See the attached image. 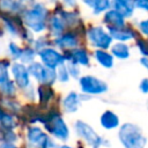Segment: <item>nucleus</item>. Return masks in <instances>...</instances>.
<instances>
[{
    "label": "nucleus",
    "mask_w": 148,
    "mask_h": 148,
    "mask_svg": "<svg viewBox=\"0 0 148 148\" xmlns=\"http://www.w3.org/2000/svg\"><path fill=\"white\" fill-rule=\"evenodd\" d=\"M52 92L53 91H52V89H51L50 86L40 84L38 87V89H37V95L39 97V102L40 103H47L52 98V96H53Z\"/></svg>",
    "instance_id": "b1692460"
},
{
    "label": "nucleus",
    "mask_w": 148,
    "mask_h": 148,
    "mask_svg": "<svg viewBox=\"0 0 148 148\" xmlns=\"http://www.w3.org/2000/svg\"><path fill=\"white\" fill-rule=\"evenodd\" d=\"M23 5H21L17 0H0V8L8 13H17L23 9Z\"/></svg>",
    "instance_id": "5701e85b"
},
{
    "label": "nucleus",
    "mask_w": 148,
    "mask_h": 148,
    "mask_svg": "<svg viewBox=\"0 0 148 148\" xmlns=\"http://www.w3.org/2000/svg\"><path fill=\"white\" fill-rule=\"evenodd\" d=\"M83 2L91 8L95 15L108 12L111 6V0H83Z\"/></svg>",
    "instance_id": "6ab92c4d"
},
{
    "label": "nucleus",
    "mask_w": 148,
    "mask_h": 148,
    "mask_svg": "<svg viewBox=\"0 0 148 148\" xmlns=\"http://www.w3.org/2000/svg\"><path fill=\"white\" fill-rule=\"evenodd\" d=\"M104 22L108 24V28H123L125 27V17L114 9H109L105 12Z\"/></svg>",
    "instance_id": "dca6fc26"
},
{
    "label": "nucleus",
    "mask_w": 148,
    "mask_h": 148,
    "mask_svg": "<svg viewBox=\"0 0 148 148\" xmlns=\"http://www.w3.org/2000/svg\"><path fill=\"white\" fill-rule=\"evenodd\" d=\"M2 139H3V142L15 143L17 140V135L13 130H2Z\"/></svg>",
    "instance_id": "2f4dec72"
},
{
    "label": "nucleus",
    "mask_w": 148,
    "mask_h": 148,
    "mask_svg": "<svg viewBox=\"0 0 148 148\" xmlns=\"http://www.w3.org/2000/svg\"><path fill=\"white\" fill-rule=\"evenodd\" d=\"M50 140V135L42 127L32 125L27 128L25 148H46Z\"/></svg>",
    "instance_id": "0eeeda50"
},
{
    "label": "nucleus",
    "mask_w": 148,
    "mask_h": 148,
    "mask_svg": "<svg viewBox=\"0 0 148 148\" xmlns=\"http://www.w3.org/2000/svg\"><path fill=\"white\" fill-rule=\"evenodd\" d=\"M147 109H148V101H147Z\"/></svg>",
    "instance_id": "c03bdc74"
},
{
    "label": "nucleus",
    "mask_w": 148,
    "mask_h": 148,
    "mask_svg": "<svg viewBox=\"0 0 148 148\" xmlns=\"http://www.w3.org/2000/svg\"><path fill=\"white\" fill-rule=\"evenodd\" d=\"M50 1H56V0H50Z\"/></svg>",
    "instance_id": "a18cd8bd"
},
{
    "label": "nucleus",
    "mask_w": 148,
    "mask_h": 148,
    "mask_svg": "<svg viewBox=\"0 0 148 148\" xmlns=\"http://www.w3.org/2000/svg\"><path fill=\"white\" fill-rule=\"evenodd\" d=\"M81 102H82V98L80 94H77L76 91H69L62 98L61 105L66 113H74L79 110Z\"/></svg>",
    "instance_id": "9b49d317"
},
{
    "label": "nucleus",
    "mask_w": 148,
    "mask_h": 148,
    "mask_svg": "<svg viewBox=\"0 0 148 148\" xmlns=\"http://www.w3.org/2000/svg\"><path fill=\"white\" fill-rule=\"evenodd\" d=\"M67 71L69 73V76L74 77V79H80V74H81V71H80V66L73 61H68L67 65Z\"/></svg>",
    "instance_id": "7c9ffc66"
},
{
    "label": "nucleus",
    "mask_w": 148,
    "mask_h": 148,
    "mask_svg": "<svg viewBox=\"0 0 148 148\" xmlns=\"http://www.w3.org/2000/svg\"><path fill=\"white\" fill-rule=\"evenodd\" d=\"M65 59L68 60V61H73L77 65H81V66H88L89 65V56H88V52L82 49V47H76L72 51L71 56L66 57L65 56Z\"/></svg>",
    "instance_id": "f3484780"
},
{
    "label": "nucleus",
    "mask_w": 148,
    "mask_h": 148,
    "mask_svg": "<svg viewBox=\"0 0 148 148\" xmlns=\"http://www.w3.org/2000/svg\"><path fill=\"white\" fill-rule=\"evenodd\" d=\"M61 15H62L61 18H62V21H64L65 24H71V25H73V24L76 23V21H77V18H79L77 14L74 13V12H61Z\"/></svg>",
    "instance_id": "c756f323"
},
{
    "label": "nucleus",
    "mask_w": 148,
    "mask_h": 148,
    "mask_svg": "<svg viewBox=\"0 0 148 148\" xmlns=\"http://www.w3.org/2000/svg\"><path fill=\"white\" fill-rule=\"evenodd\" d=\"M108 32L110 34L112 39L118 40L119 43H124L126 40H131L135 34L130 28L123 27V28H108Z\"/></svg>",
    "instance_id": "2eb2a0df"
},
{
    "label": "nucleus",
    "mask_w": 148,
    "mask_h": 148,
    "mask_svg": "<svg viewBox=\"0 0 148 148\" xmlns=\"http://www.w3.org/2000/svg\"><path fill=\"white\" fill-rule=\"evenodd\" d=\"M0 148H18L16 143H8V142H2L0 143Z\"/></svg>",
    "instance_id": "ea45409f"
},
{
    "label": "nucleus",
    "mask_w": 148,
    "mask_h": 148,
    "mask_svg": "<svg viewBox=\"0 0 148 148\" xmlns=\"http://www.w3.org/2000/svg\"><path fill=\"white\" fill-rule=\"evenodd\" d=\"M9 62L6 60H1L0 61V87L3 86L5 83H7L8 81H10L9 77Z\"/></svg>",
    "instance_id": "a878e982"
},
{
    "label": "nucleus",
    "mask_w": 148,
    "mask_h": 148,
    "mask_svg": "<svg viewBox=\"0 0 148 148\" xmlns=\"http://www.w3.org/2000/svg\"><path fill=\"white\" fill-rule=\"evenodd\" d=\"M24 95H25V97L29 98L30 101H34L35 97H36V95H37V92L35 91V88H34L32 86H29L28 88L24 89Z\"/></svg>",
    "instance_id": "f704fd0d"
},
{
    "label": "nucleus",
    "mask_w": 148,
    "mask_h": 148,
    "mask_svg": "<svg viewBox=\"0 0 148 148\" xmlns=\"http://www.w3.org/2000/svg\"><path fill=\"white\" fill-rule=\"evenodd\" d=\"M38 56H39V59H40V62L50 68V69H57L58 67H60L61 65L65 64L66 59H65V56L62 53H60L58 50L53 49V47H45L43 50H40L38 52Z\"/></svg>",
    "instance_id": "1a4fd4ad"
},
{
    "label": "nucleus",
    "mask_w": 148,
    "mask_h": 148,
    "mask_svg": "<svg viewBox=\"0 0 148 148\" xmlns=\"http://www.w3.org/2000/svg\"><path fill=\"white\" fill-rule=\"evenodd\" d=\"M118 139L124 148H145L147 138L142 130L132 123H125L119 126Z\"/></svg>",
    "instance_id": "f03ea898"
},
{
    "label": "nucleus",
    "mask_w": 148,
    "mask_h": 148,
    "mask_svg": "<svg viewBox=\"0 0 148 148\" xmlns=\"http://www.w3.org/2000/svg\"><path fill=\"white\" fill-rule=\"evenodd\" d=\"M139 29L143 35H146L148 37V18L139 22Z\"/></svg>",
    "instance_id": "e433bc0d"
},
{
    "label": "nucleus",
    "mask_w": 148,
    "mask_h": 148,
    "mask_svg": "<svg viewBox=\"0 0 148 148\" xmlns=\"http://www.w3.org/2000/svg\"><path fill=\"white\" fill-rule=\"evenodd\" d=\"M94 57L96 61L104 68H112L113 67V57L111 53L106 52L105 50H96L94 52Z\"/></svg>",
    "instance_id": "aec40b11"
},
{
    "label": "nucleus",
    "mask_w": 148,
    "mask_h": 148,
    "mask_svg": "<svg viewBox=\"0 0 148 148\" xmlns=\"http://www.w3.org/2000/svg\"><path fill=\"white\" fill-rule=\"evenodd\" d=\"M62 3L66 6V7H75L76 6V0H62Z\"/></svg>",
    "instance_id": "58836bf2"
},
{
    "label": "nucleus",
    "mask_w": 148,
    "mask_h": 148,
    "mask_svg": "<svg viewBox=\"0 0 148 148\" xmlns=\"http://www.w3.org/2000/svg\"><path fill=\"white\" fill-rule=\"evenodd\" d=\"M47 8L42 2H36L29 9L23 12V22L28 30L32 32H43L46 29Z\"/></svg>",
    "instance_id": "7ed1b4c3"
},
{
    "label": "nucleus",
    "mask_w": 148,
    "mask_h": 148,
    "mask_svg": "<svg viewBox=\"0 0 148 148\" xmlns=\"http://www.w3.org/2000/svg\"><path fill=\"white\" fill-rule=\"evenodd\" d=\"M0 125L2 130H14L17 126V123L10 113L0 111Z\"/></svg>",
    "instance_id": "4be33fe9"
},
{
    "label": "nucleus",
    "mask_w": 148,
    "mask_h": 148,
    "mask_svg": "<svg viewBox=\"0 0 148 148\" xmlns=\"http://www.w3.org/2000/svg\"><path fill=\"white\" fill-rule=\"evenodd\" d=\"M99 124L104 130L111 131V130H116L120 126V120H119V117L117 116V113H114L111 110H105L99 117Z\"/></svg>",
    "instance_id": "f8f14e48"
},
{
    "label": "nucleus",
    "mask_w": 148,
    "mask_h": 148,
    "mask_svg": "<svg viewBox=\"0 0 148 148\" xmlns=\"http://www.w3.org/2000/svg\"><path fill=\"white\" fill-rule=\"evenodd\" d=\"M134 7L148 12V0H134Z\"/></svg>",
    "instance_id": "c9c22d12"
},
{
    "label": "nucleus",
    "mask_w": 148,
    "mask_h": 148,
    "mask_svg": "<svg viewBox=\"0 0 148 148\" xmlns=\"http://www.w3.org/2000/svg\"><path fill=\"white\" fill-rule=\"evenodd\" d=\"M10 72L14 79V83L20 89H25L29 86H31L30 82V74L28 71V67L22 62H14L10 66Z\"/></svg>",
    "instance_id": "9d476101"
},
{
    "label": "nucleus",
    "mask_w": 148,
    "mask_h": 148,
    "mask_svg": "<svg viewBox=\"0 0 148 148\" xmlns=\"http://www.w3.org/2000/svg\"><path fill=\"white\" fill-rule=\"evenodd\" d=\"M54 44L59 49H65V50L72 49V50H74V49L77 47L79 39H77L75 34H73V32H65V34H62L61 36H59V37H57L54 39Z\"/></svg>",
    "instance_id": "ddd939ff"
},
{
    "label": "nucleus",
    "mask_w": 148,
    "mask_h": 148,
    "mask_svg": "<svg viewBox=\"0 0 148 148\" xmlns=\"http://www.w3.org/2000/svg\"><path fill=\"white\" fill-rule=\"evenodd\" d=\"M3 21H5L6 29L9 31V34H10V35H13V36L18 35V29L16 28V25L14 24V22H13L12 20H9V18H5Z\"/></svg>",
    "instance_id": "473e14b6"
},
{
    "label": "nucleus",
    "mask_w": 148,
    "mask_h": 148,
    "mask_svg": "<svg viewBox=\"0 0 148 148\" xmlns=\"http://www.w3.org/2000/svg\"><path fill=\"white\" fill-rule=\"evenodd\" d=\"M79 86L83 95H102L105 94L109 89L105 81L94 76V75H83L79 79Z\"/></svg>",
    "instance_id": "39448f33"
},
{
    "label": "nucleus",
    "mask_w": 148,
    "mask_h": 148,
    "mask_svg": "<svg viewBox=\"0 0 148 148\" xmlns=\"http://www.w3.org/2000/svg\"><path fill=\"white\" fill-rule=\"evenodd\" d=\"M65 25L66 24L64 23L62 18L60 16H58V15H53L49 20V29H50V32L56 38L59 37V36H61L64 34Z\"/></svg>",
    "instance_id": "a211bd4d"
},
{
    "label": "nucleus",
    "mask_w": 148,
    "mask_h": 148,
    "mask_svg": "<svg viewBox=\"0 0 148 148\" xmlns=\"http://www.w3.org/2000/svg\"><path fill=\"white\" fill-rule=\"evenodd\" d=\"M87 37L90 44L97 50H106L111 46L112 38L103 27H90L87 31Z\"/></svg>",
    "instance_id": "6e6552de"
},
{
    "label": "nucleus",
    "mask_w": 148,
    "mask_h": 148,
    "mask_svg": "<svg viewBox=\"0 0 148 148\" xmlns=\"http://www.w3.org/2000/svg\"><path fill=\"white\" fill-rule=\"evenodd\" d=\"M28 71L30 76L44 86H52L57 80V72L45 67L42 62H31L28 66Z\"/></svg>",
    "instance_id": "423d86ee"
},
{
    "label": "nucleus",
    "mask_w": 148,
    "mask_h": 148,
    "mask_svg": "<svg viewBox=\"0 0 148 148\" xmlns=\"http://www.w3.org/2000/svg\"><path fill=\"white\" fill-rule=\"evenodd\" d=\"M111 54L118 59H127L130 57V47L125 43H116L111 46Z\"/></svg>",
    "instance_id": "412c9836"
},
{
    "label": "nucleus",
    "mask_w": 148,
    "mask_h": 148,
    "mask_svg": "<svg viewBox=\"0 0 148 148\" xmlns=\"http://www.w3.org/2000/svg\"><path fill=\"white\" fill-rule=\"evenodd\" d=\"M56 72H57V80H58V81H60L61 83L68 82V80H69L71 76H69V73H68L67 67H66L65 64L61 65L60 67H58V68L56 69Z\"/></svg>",
    "instance_id": "cd10ccee"
},
{
    "label": "nucleus",
    "mask_w": 148,
    "mask_h": 148,
    "mask_svg": "<svg viewBox=\"0 0 148 148\" xmlns=\"http://www.w3.org/2000/svg\"><path fill=\"white\" fill-rule=\"evenodd\" d=\"M46 148H60V145H58L54 140H50V142L47 143V146H46Z\"/></svg>",
    "instance_id": "a19ab883"
},
{
    "label": "nucleus",
    "mask_w": 148,
    "mask_h": 148,
    "mask_svg": "<svg viewBox=\"0 0 148 148\" xmlns=\"http://www.w3.org/2000/svg\"><path fill=\"white\" fill-rule=\"evenodd\" d=\"M138 49L140 50L141 54H143L145 57H148V40L146 39H139L136 42Z\"/></svg>",
    "instance_id": "72a5a7b5"
},
{
    "label": "nucleus",
    "mask_w": 148,
    "mask_h": 148,
    "mask_svg": "<svg viewBox=\"0 0 148 148\" xmlns=\"http://www.w3.org/2000/svg\"><path fill=\"white\" fill-rule=\"evenodd\" d=\"M140 62H141V65H142L145 68L148 69V57H142V58L140 59Z\"/></svg>",
    "instance_id": "79ce46f5"
},
{
    "label": "nucleus",
    "mask_w": 148,
    "mask_h": 148,
    "mask_svg": "<svg viewBox=\"0 0 148 148\" xmlns=\"http://www.w3.org/2000/svg\"><path fill=\"white\" fill-rule=\"evenodd\" d=\"M35 57H36V51L35 49L30 47V46H27L24 49H22V54H21V58H20V61L22 64H31L34 62L35 60Z\"/></svg>",
    "instance_id": "393cba45"
},
{
    "label": "nucleus",
    "mask_w": 148,
    "mask_h": 148,
    "mask_svg": "<svg viewBox=\"0 0 148 148\" xmlns=\"http://www.w3.org/2000/svg\"><path fill=\"white\" fill-rule=\"evenodd\" d=\"M36 121H39L43 124L44 128L46 130V133L51 135L52 138L61 141L67 142L71 136V131L65 121V119L58 113V112H49L45 116H39Z\"/></svg>",
    "instance_id": "f257e3e1"
},
{
    "label": "nucleus",
    "mask_w": 148,
    "mask_h": 148,
    "mask_svg": "<svg viewBox=\"0 0 148 148\" xmlns=\"http://www.w3.org/2000/svg\"><path fill=\"white\" fill-rule=\"evenodd\" d=\"M0 91L5 96H7L9 98V97H12V96L15 95V92H16V84L14 83V81L10 80V81H8L7 83H5L3 86L0 87Z\"/></svg>",
    "instance_id": "bb28decb"
},
{
    "label": "nucleus",
    "mask_w": 148,
    "mask_h": 148,
    "mask_svg": "<svg viewBox=\"0 0 148 148\" xmlns=\"http://www.w3.org/2000/svg\"><path fill=\"white\" fill-rule=\"evenodd\" d=\"M60 148H74V147H72V146H69V145H67V143H64V145L60 146Z\"/></svg>",
    "instance_id": "37998d69"
},
{
    "label": "nucleus",
    "mask_w": 148,
    "mask_h": 148,
    "mask_svg": "<svg viewBox=\"0 0 148 148\" xmlns=\"http://www.w3.org/2000/svg\"><path fill=\"white\" fill-rule=\"evenodd\" d=\"M139 88H140L141 92H143V94H148V79H147V77L141 80Z\"/></svg>",
    "instance_id": "4c0bfd02"
},
{
    "label": "nucleus",
    "mask_w": 148,
    "mask_h": 148,
    "mask_svg": "<svg viewBox=\"0 0 148 148\" xmlns=\"http://www.w3.org/2000/svg\"><path fill=\"white\" fill-rule=\"evenodd\" d=\"M112 9L120 13L124 17H130L134 12V0H111Z\"/></svg>",
    "instance_id": "4468645a"
},
{
    "label": "nucleus",
    "mask_w": 148,
    "mask_h": 148,
    "mask_svg": "<svg viewBox=\"0 0 148 148\" xmlns=\"http://www.w3.org/2000/svg\"><path fill=\"white\" fill-rule=\"evenodd\" d=\"M8 53H9V56L13 58V59H15V60H17V59H20L21 58V54H22V49L16 44V43H14V42H10L9 44H8Z\"/></svg>",
    "instance_id": "c85d7f7f"
},
{
    "label": "nucleus",
    "mask_w": 148,
    "mask_h": 148,
    "mask_svg": "<svg viewBox=\"0 0 148 148\" xmlns=\"http://www.w3.org/2000/svg\"><path fill=\"white\" fill-rule=\"evenodd\" d=\"M74 131L79 138H81L88 146L91 148H101L104 146H109V141L103 136L97 134V132L86 121L77 119L74 123Z\"/></svg>",
    "instance_id": "20e7f679"
}]
</instances>
